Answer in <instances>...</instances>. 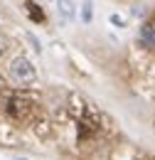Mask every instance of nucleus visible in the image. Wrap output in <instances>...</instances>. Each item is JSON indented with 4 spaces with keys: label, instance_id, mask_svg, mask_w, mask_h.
I'll return each instance as SVG.
<instances>
[{
    "label": "nucleus",
    "instance_id": "nucleus-1",
    "mask_svg": "<svg viewBox=\"0 0 155 160\" xmlns=\"http://www.w3.org/2000/svg\"><path fill=\"white\" fill-rule=\"evenodd\" d=\"M8 77L20 84V86H27V84H35L37 79V69H35V64L27 59V57H15V59L10 62V67H8Z\"/></svg>",
    "mask_w": 155,
    "mask_h": 160
},
{
    "label": "nucleus",
    "instance_id": "nucleus-2",
    "mask_svg": "<svg viewBox=\"0 0 155 160\" xmlns=\"http://www.w3.org/2000/svg\"><path fill=\"white\" fill-rule=\"evenodd\" d=\"M57 12H59V18H62V22H72L74 15H77L74 0H57Z\"/></svg>",
    "mask_w": 155,
    "mask_h": 160
},
{
    "label": "nucleus",
    "instance_id": "nucleus-3",
    "mask_svg": "<svg viewBox=\"0 0 155 160\" xmlns=\"http://www.w3.org/2000/svg\"><path fill=\"white\" fill-rule=\"evenodd\" d=\"M138 37H140V42H143L145 47H155V30L150 27V25H143Z\"/></svg>",
    "mask_w": 155,
    "mask_h": 160
},
{
    "label": "nucleus",
    "instance_id": "nucleus-4",
    "mask_svg": "<svg viewBox=\"0 0 155 160\" xmlns=\"http://www.w3.org/2000/svg\"><path fill=\"white\" fill-rule=\"evenodd\" d=\"M91 8H94L91 0H84V5H81V20H84V22H91V15H94Z\"/></svg>",
    "mask_w": 155,
    "mask_h": 160
},
{
    "label": "nucleus",
    "instance_id": "nucleus-5",
    "mask_svg": "<svg viewBox=\"0 0 155 160\" xmlns=\"http://www.w3.org/2000/svg\"><path fill=\"white\" fill-rule=\"evenodd\" d=\"M27 40L32 42V47H35V49H37V52H42V44H39V42H37V37H35V35H32V32H27Z\"/></svg>",
    "mask_w": 155,
    "mask_h": 160
},
{
    "label": "nucleus",
    "instance_id": "nucleus-6",
    "mask_svg": "<svg viewBox=\"0 0 155 160\" xmlns=\"http://www.w3.org/2000/svg\"><path fill=\"white\" fill-rule=\"evenodd\" d=\"M111 22L118 25V27H123V18H118V15H111Z\"/></svg>",
    "mask_w": 155,
    "mask_h": 160
},
{
    "label": "nucleus",
    "instance_id": "nucleus-7",
    "mask_svg": "<svg viewBox=\"0 0 155 160\" xmlns=\"http://www.w3.org/2000/svg\"><path fill=\"white\" fill-rule=\"evenodd\" d=\"M15 160H27V158H15Z\"/></svg>",
    "mask_w": 155,
    "mask_h": 160
}]
</instances>
